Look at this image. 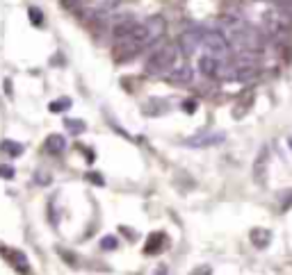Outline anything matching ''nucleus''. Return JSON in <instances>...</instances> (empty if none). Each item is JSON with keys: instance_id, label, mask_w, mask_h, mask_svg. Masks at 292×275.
I'll list each match as a JSON object with an SVG mask.
<instances>
[{"instance_id": "obj_1", "label": "nucleus", "mask_w": 292, "mask_h": 275, "mask_svg": "<svg viewBox=\"0 0 292 275\" xmlns=\"http://www.w3.org/2000/svg\"><path fill=\"white\" fill-rule=\"evenodd\" d=\"M180 48L178 43L173 46V43H169V46H162L160 50H155L153 55H151L149 59H146V73L149 75H160V73H165V70H173V66L178 64L180 59Z\"/></svg>"}, {"instance_id": "obj_2", "label": "nucleus", "mask_w": 292, "mask_h": 275, "mask_svg": "<svg viewBox=\"0 0 292 275\" xmlns=\"http://www.w3.org/2000/svg\"><path fill=\"white\" fill-rule=\"evenodd\" d=\"M165 28H167V25H165V18L151 16V18H146V21H142L137 28L132 30V34L142 41V46H149V43H153L155 39H160V36L165 34Z\"/></svg>"}, {"instance_id": "obj_3", "label": "nucleus", "mask_w": 292, "mask_h": 275, "mask_svg": "<svg viewBox=\"0 0 292 275\" xmlns=\"http://www.w3.org/2000/svg\"><path fill=\"white\" fill-rule=\"evenodd\" d=\"M203 48H206V55L208 57H215L219 62H226L228 57V41L221 32H206L203 36Z\"/></svg>"}, {"instance_id": "obj_4", "label": "nucleus", "mask_w": 292, "mask_h": 275, "mask_svg": "<svg viewBox=\"0 0 292 275\" xmlns=\"http://www.w3.org/2000/svg\"><path fill=\"white\" fill-rule=\"evenodd\" d=\"M142 41H139L137 36L128 34V36H121V39H117V46H114V59H119V62H128V59H132L135 55L142 50Z\"/></svg>"}, {"instance_id": "obj_5", "label": "nucleus", "mask_w": 292, "mask_h": 275, "mask_svg": "<svg viewBox=\"0 0 292 275\" xmlns=\"http://www.w3.org/2000/svg\"><path fill=\"white\" fill-rule=\"evenodd\" d=\"M203 36L206 32H201L199 28H192V30H185L178 39V48L183 55H194L199 50V46L203 43Z\"/></svg>"}, {"instance_id": "obj_6", "label": "nucleus", "mask_w": 292, "mask_h": 275, "mask_svg": "<svg viewBox=\"0 0 292 275\" xmlns=\"http://www.w3.org/2000/svg\"><path fill=\"white\" fill-rule=\"evenodd\" d=\"M137 18H135V14H130V12H124V14H119V16H114V21H112V32H114V36L117 39H121V36H128L132 32V30L137 28Z\"/></svg>"}, {"instance_id": "obj_7", "label": "nucleus", "mask_w": 292, "mask_h": 275, "mask_svg": "<svg viewBox=\"0 0 292 275\" xmlns=\"http://www.w3.org/2000/svg\"><path fill=\"white\" fill-rule=\"evenodd\" d=\"M224 139H226L224 132H203V135H197V137H192V139H187V146L208 148V146H217V143H221Z\"/></svg>"}, {"instance_id": "obj_8", "label": "nucleus", "mask_w": 292, "mask_h": 275, "mask_svg": "<svg viewBox=\"0 0 292 275\" xmlns=\"http://www.w3.org/2000/svg\"><path fill=\"white\" fill-rule=\"evenodd\" d=\"M5 255H7V259H9V264H12L18 273H23V275L30 273V264H28V257H25L21 250H14V248H9V250H5Z\"/></svg>"}, {"instance_id": "obj_9", "label": "nucleus", "mask_w": 292, "mask_h": 275, "mask_svg": "<svg viewBox=\"0 0 292 275\" xmlns=\"http://www.w3.org/2000/svg\"><path fill=\"white\" fill-rule=\"evenodd\" d=\"M221 64H224V62H219V59H215V57H208V55H203V57L199 59V69H201L203 75H208V77H219Z\"/></svg>"}, {"instance_id": "obj_10", "label": "nucleus", "mask_w": 292, "mask_h": 275, "mask_svg": "<svg viewBox=\"0 0 292 275\" xmlns=\"http://www.w3.org/2000/svg\"><path fill=\"white\" fill-rule=\"evenodd\" d=\"M165 243H167V234L165 232H155L149 237L146 246H144V252L146 255H158V252L165 250Z\"/></svg>"}, {"instance_id": "obj_11", "label": "nucleus", "mask_w": 292, "mask_h": 275, "mask_svg": "<svg viewBox=\"0 0 292 275\" xmlns=\"http://www.w3.org/2000/svg\"><path fill=\"white\" fill-rule=\"evenodd\" d=\"M46 152H50V155H62L66 148V139L62 135H50L46 139Z\"/></svg>"}, {"instance_id": "obj_12", "label": "nucleus", "mask_w": 292, "mask_h": 275, "mask_svg": "<svg viewBox=\"0 0 292 275\" xmlns=\"http://www.w3.org/2000/svg\"><path fill=\"white\" fill-rule=\"evenodd\" d=\"M249 239H251V243L256 248H265L272 241V232L269 230H260V228H256V230H251V234H249Z\"/></svg>"}, {"instance_id": "obj_13", "label": "nucleus", "mask_w": 292, "mask_h": 275, "mask_svg": "<svg viewBox=\"0 0 292 275\" xmlns=\"http://www.w3.org/2000/svg\"><path fill=\"white\" fill-rule=\"evenodd\" d=\"M167 77L171 82H190L192 77H194V70H192L190 66H178V69H173Z\"/></svg>"}, {"instance_id": "obj_14", "label": "nucleus", "mask_w": 292, "mask_h": 275, "mask_svg": "<svg viewBox=\"0 0 292 275\" xmlns=\"http://www.w3.org/2000/svg\"><path fill=\"white\" fill-rule=\"evenodd\" d=\"M265 173H267V150L262 148V150H260V155H258V159H256V169H253V175H256V182H262Z\"/></svg>"}, {"instance_id": "obj_15", "label": "nucleus", "mask_w": 292, "mask_h": 275, "mask_svg": "<svg viewBox=\"0 0 292 275\" xmlns=\"http://www.w3.org/2000/svg\"><path fill=\"white\" fill-rule=\"evenodd\" d=\"M276 9L283 18H290L292 21V0H276Z\"/></svg>"}, {"instance_id": "obj_16", "label": "nucleus", "mask_w": 292, "mask_h": 275, "mask_svg": "<svg viewBox=\"0 0 292 275\" xmlns=\"http://www.w3.org/2000/svg\"><path fill=\"white\" fill-rule=\"evenodd\" d=\"M0 150H2V152H7L9 157H18V155L23 152V148L18 146V143H14V141H5V143L0 146Z\"/></svg>"}, {"instance_id": "obj_17", "label": "nucleus", "mask_w": 292, "mask_h": 275, "mask_svg": "<svg viewBox=\"0 0 292 275\" xmlns=\"http://www.w3.org/2000/svg\"><path fill=\"white\" fill-rule=\"evenodd\" d=\"M69 107H71V98H60L50 105V111H66Z\"/></svg>"}, {"instance_id": "obj_18", "label": "nucleus", "mask_w": 292, "mask_h": 275, "mask_svg": "<svg viewBox=\"0 0 292 275\" xmlns=\"http://www.w3.org/2000/svg\"><path fill=\"white\" fill-rule=\"evenodd\" d=\"M117 246H119V241L114 239V237H103V239H101V248H103V250H114Z\"/></svg>"}, {"instance_id": "obj_19", "label": "nucleus", "mask_w": 292, "mask_h": 275, "mask_svg": "<svg viewBox=\"0 0 292 275\" xmlns=\"http://www.w3.org/2000/svg\"><path fill=\"white\" fill-rule=\"evenodd\" d=\"M66 128H69V132H73V135H78V132H83L84 130V123L83 121H66Z\"/></svg>"}, {"instance_id": "obj_20", "label": "nucleus", "mask_w": 292, "mask_h": 275, "mask_svg": "<svg viewBox=\"0 0 292 275\" xmlns=\"http://www.w3.org/2000/svg\"><path fill=\"white\" fill-rule=\"evenodd\" d=\"M30 21L35 25H42V12H39L37 7H30Z\"/></svg>"}, {"instance_id": "obj_21", "label": "nucleus", "mask_w": 292, "mask_h": 275, "mask_svg": "<svg viewBox=\"0 0 292 275\" xmlns=\"http://www.w3.org/2000/svg\"><path fill=\"white\" fill-rule=\"evenodd\" d=\"M0 177L12 180V177H14V169H12V166H0Z\"/></svg>"}, {"instance_id": "obj_22", "label": "nucleus", "mask_w": 292, "mask_h": 275, "mask_svg": "<svg viewBox=\"0 0 292 275\" xmlns=\"http://www.w3.org/2000/svg\"><path fill=\"white\" fill-rule=\"evenodd\" d=\"M183 109L187 111V114H194V111H197V103H194V100H185Z\"/></svg>"}, {"instance_id": "obj_23", "label": "nucleus", "mask_w": 292, "mask_h": 275, "mask_svg": "<svg viewBox=\"0 0 292 275\" xmlns=\"http://www.w3.org/2000/svg\"><path fill=\"white\" fill-rule=\"evenodd\" d=\"M190 275H210V266H199V269L192 271Z\"/></svg>"}, {"instance_id": "obj_24", "label": "nucleus", "mask_w": 292, "mask_h": 275, "mask_svg": "<svg viewBox=\"0 0 292 275\" xmlns=\"http://www.w3.org/2000/svg\"><path fill=\"white\" fill-rule=\"evenodd\" d=\"M91 182H94V184H103V177L101 175H98V173H91Z\"/></svg>"}, {"instance_id": "obj_25", "label": "nucleus", "mask_w": 292, "mask_h": 275, "mask_svg": "<svg viewBox=\"0 0 292 275\" xmlns=\"http://www.w3.org/2000/svg\"><path fill=\"white\" fill-rule=\"evenodd\" d=\"M290 148H292V139H290Z\"/></svg>"}]
</instances>
